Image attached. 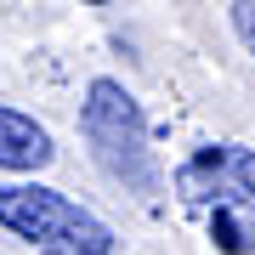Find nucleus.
Wrapping results in <instances>:
<instances>
[{
	"instance_id": "nucleus-1",
	"label": "nucleus",
	"mask_w": 255,
	"mask_h": 255,
	"mask_svg": "<svg viewBox=\"0 0 255 255\" xmlns=\"http://www.w3.org/2000/svg\"><path fill=\"white\" fill-rule=\"evenodd\" d=\"M176 193H182V204L210 210V238L227 255L255 250V147L244 142L199 147L176 170Z\"/></svg>"
},
{
	"instance_id": "nucleus-5",
	"label": "nucleus",
	"mask_w": 255,
	"mask_h": 255,
	"mask_svg": "<svg viewBox=\"0 0 255 255\" xmlns=\"http://www.w3.org/2000/svg\"><path fill=\"white\" fill-rule=\"evenodd\" d=\"M233 11V34L250 46V57H255V0H238V6H227Z\"/></svg>"
},
{
	"instance_id": "nucleus-4",
	"label": "nucleus",
	"mask_w": 255,
	"mask_h": 255,
	"mask_svg": "<svg viewBox=\"0 0 255 255\" xmlns=\"http://www.w3.org/2000/svg\"><path fill=\"white\" fill-rule=\"evenodd\" d=\"M57 159V147L46 136V125H34L17 108H0V170H46Z\"/></svg>"
},
{
	"instance_id": "nucleus-3",
	"label": "nucleus",
	"mask_w": 255,
	"mask_h": 255,
	"mask_svg": "<svg viewBox=\"0 0 255 255\" xmlns=\"http://www.w3.org/2000/svg\"><path fill=\"white\" fill-rule=\"evenodd\" d=\"M0 227L28 238V244H46V250H63V255H108L114 250V233L108 221L80 210L68 193L57 187H0Z\"/></svg>"
},
{
	"instance_id": "nucleus-2",
	"label": "nucleus",
	"mask_w": 255,
	"mask_h": 255,
	"mask_svg": "<svg viewBox=\"0 0 255 255\" xmlns=\"http://www.w3.org/2000/svg\"><path fill=\"white\" fill-rule=\"evenodd\" d=\"M80 125L91 142L97 164L130 193H159V170H153V147H147V119L136 108V97L119 80H91L80 102Z\"/></svg>"
}]
</instances>
